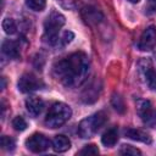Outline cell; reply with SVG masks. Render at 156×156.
Masks as SVG:
<instances>
[{
	"label": "cell",
	"mask_w": 156,
	"mask_h": 156,
	"mask_svg": "<svg viewBox=\"0 0 156 156\" xmlns=\"http://www.w3.org/2000/svg\"><path fill=\"white\" fill-rule=\"evenodd\" d=\"M12 127H13L16 130L22 132V130H24V129L27 128V122L23 119V117L17 116V117H15V118L12 119Z\"/></svg>",
	"instance_id": "cell-20"
},
{
	"label": "cell",
	"mask_w": 156,
	"mask_h": 156,
	"mask_svg": "<svg viewBox=\"0 0 156 156\" xmlns=\"http://www.w3.org/2000/svg\"><path fill=\"white\" fill-rule=\"evenodd\" d=\"M73 37H74V34L72 33V32H69V30H66L65 33H63V38H62V40H63V44H68L72 39H73Z\"/></svg>",
	"instance_id": "cell-24"
},
{
	"label": "cell",
	"mask_w": 156,
	"mask_h": 156,
	"mask_svg": "<svg viewBox=\"0 0 156 156\" xmlns=\"http://www.w3.org/2000/svg\"><path fill=\"white\" fill-rule=\"evenodd\" d=\"M71 147V141L65 135H56L52 139V149L56 152H65Z\"/></svg>",
	"instance_id": "cell-13"
},
{
	"label": "cell",
	"mask_w": 156,
	"mask_h": 156,
	"mask_svg": "<svg viewBox=\"0 0 156 156\" xmlns=\"http://www.w3.org/2000/svg\"><path fill=\"white\" fill-rule=\"evenodd\" d=\"M72 116V110L63 102H55L48 111L45 124L50 128H58L65 124Z\"/></svg>",
	"instance_id": "cell-2"
},
{
	"label": "cell",
	"mask_w": 156,
	"mask_h": 156,
	"mask_svg": "<svg viewBox=\"0 0 156 156\" xmlns=\"http://www.w3.org/2000/svg\"><path fill=\"white\" fill-rule=\"evenodd\" d=\"M117 140H118V130H117L116 127H112V128L107 129L101 136V143L107 147L113 146L117 143Z\"/></svg>",
	"instance_id": "cell-14"
},
{
	"label": "cell",
	"mask_w": 156,
	"mask_h": 156,
	"mask_svg": "<svg viewBox=\"0 0 156 156\" xmlns=\"http://www.w3.org/2000/svg\"><path fill=\"white\" fill-rule=\"evenodd\" d=\"M26 146L32 152L38 154V152H44L45 150H48V147L50 146V141L45 135L35 133L26 140Z\"/></svg>",
	"instance_id": "cell-6"
},
{
	"label": "cell",
	"mask_w": 156,
	"mask_h": 156,
	"mask_svg": "<svg viewBox=\"0 0 156 156\" xmlns=\"http://www.w3.org/2000/svg\"><path fill=\"white\" fill-rule=\"evenodd\" d=\"M111 102H112V106L115 107V110L116 111H118L119 113H123L124 112V102H123V99L118 95V94H113L112 95V100H111Z\"/></svg>",
	"instance_id": "cell-18"
},
{
	"label": "cell",
	"mask_w": 156,
	"mask_h": 156,
	"mask_svg": "<svg viewBox=\"0 0 156 156\" xmlns=\"http://www.w3.org/2000/svg\"><path fill=\"white\" fill-rule=\"evenodd\" d=\"M156 45V27L155 26H149L141 34L139 43H138V48L141 51H149L151 49H154V46Z\"/></svg>",
	"instance_id": "cell-9"
},
{
	"label": "cell",
	"mask_w": 156,
	"mask_h": 156,
	"mask_svg": "<svg viewBox=\"0 0 156 156\" xmlns=\"http://www.w3.org/2000/svg\"><path fill=\"white\" fill-rule=\"evenodd\" d=\"M136 110H138V113L141 117L143 122L146 126L152 127L156 124V110L152 108L149 100H138Z\"/></svg>",
	"instance_id": "cell-5"
},
{
	"label": "cell",
	"mask_w": 156,
	"mask_h": 156,
	"mask_svg": "<svg viewBox=\"0 0 156 156\" xmlns=\"http://www.w3.org/2000/svg\"><path fill=\"white\" fill-rule=\"evenodd\" d=\"M149 1V5L151 7H156V0H147Z\"/></svg>",
	"instance_id": "cell-26"
},
{
	"label": "cell",
	"mask_w": 156,
	"mask_h": 156,
	"mask_svg": "<svg viewBox=\"0 0 156 156\" xmlns=\"http://www.w3.org/2000/svg\"><path fill=\"white\" fill-rule=\"evenodd\" d=\"M26 4L33 11H41L46 5V0H26Z\"/></svg>",
	"instance_id": "cell-19"
},
{
	"label": "cell",
	"mask_w": 156,
	"mask_h": 156,
	"mask_svg": "<svg viewBox=\"0 0 156 156\" xmlns=\"http://www.w3.org/2000/svg\"><path fill=\"white\" fill-rule=\"evenodd\" d=\"M83 17L89 23H99L102 20V13L94 7H85L83 9Z\"/></svg>",
	"instance_id": "cell-15"
},
{
	"label": "cell",
	"mask_w": 156,
	"mask_h": 156,
	"mask_svg": "<svg viewBox=\"0 0 156 156\" xmlns=\"http://www.w3.org/2000/svg\"><path fill=\"white\" fill-rule=\"evenodd\" d=\"M99 90H100V88L98 87L96 82H94L88 89H85L83 91V94H82L83 101L84 102H93V101H95L98 99V96H99Z\"/></svg>",
	"instance_id": "cell-16"
},
{
	"label": "cell",
	"mask_w": 156,
	"mask_h": 156,
	"mask_svg": "<svg viewBox=\"0 0 156 156\" xmlns=\"http://www.w3.org/2000/svg\"><path fill=\"white\" fill-rule=\"evenodd\" d=\"M139 72L144 80L147 83V85L151 89H156V71L154 69L150 60L144 58L139 62Z\"/></svg>",
	"instance_id": "cell-7"
},
{
	"label": "cell",
	"mask_w": 156,
	"mask_h": 156,
	"mask_svg": "<svg viewBox=\"0 0 156 156\" xmlns=\"http://www.w3.org/2000/svg\"><path fill=\"white\" fill-rule=\"evenodd\" d=\"M88 71L89 60L84 52H74L54 66L55 77L66 87L79 85L88 76Z\"/></svg>",
	"instance_id": "cell-1"
},
{
	"label": "cell",
	"mask_w": 156,
	"mask_h": 156,
	"mask_svg": "<svg viewBox=\"0 0 156 156\" xmlns=\"http://www.w3.org/2000/svg\"><path fill=\"white\" fill-rule=\"evenodd\" d=\"M63 24L65 17L60 12L52 11L44 23V40L50 45H55L58 40V32Z\"/></svg>",
	"instance_id": "cell-4"
},
{
	"label": "cell",
	"mask_w": 156,
	"mask_h": 156,
	"mask_svg": "<svg viewBox=\"0 0 156 156\" xmlns=\"http://www.w3.org/2000/svg\"><path fill=\"white\" fill-rule=\"evenodd\" d=\"M119 154L122 155H140V150H138L136 147L132 146V145H122V147L119 149Z\"/></svg>",
	"instance_id": "cell-22"
},
{
	"label": "cell",
	"mask_w": 156,
	"mask_h": 156,
	"mask_svg": "<svg viewBox=\"0 0 156 156\" xmlns=\"http://www.w3.org/2000/svg\"><path fill=\"white\" fill-rule=\"evenodd\" d=\"M0 144H1V147L4 150H7V151H11L15 149V141L13 139H11L10 136H1V140H0Z\"/></svg>",
	"instance_id": "cell-21"
},
{
	"label": "cell",
	"mask_w": 156,
	"mask_h": 156,
	"mask_svg": "<svg viewBox=\"0 0 156 156\" xmlns=\"http://www.w3.org/2000/svg\"><path fill=\"white\" fill-rule=\"evenodd\" d=\"M124 134H126L127 138H129L132 140H135V141H141V143H145V144L151 143V136L146 132L140 130V129L128 128V129L124 130Z\"/></svg>",
	"instance_id": "cell-11"
},
{
	"label": "cell",
	"mask_w": 156,
	"mask_h": 156,
	"mask_svg": "<svg viewBox=\"0 0 156 156\" xmlns=\"http://www.w3.org/2000/svg\"><path fill=\"white\" fill-rule=\"evenodd\" d=\"M78 154L79 155H98L99 154V149L94 144H90V145H85Z\"/></svg>",
	"instance_id": "cell-23"
},
{
	"label": "cell",
	"mask_w": 156,
	"mask_h": 156,
	"mask_svg": "<svg viewBox=\"0 0 156 156\" xmlns=\"http://www.w3.org/2000/svg\"><path fill=\"white\" fill-rule=\"evenodd\" d=\"M2 29L5 30L6 34H13L17 30V26L16 22L12 18H5L2 21Z\"/></svg>",
	"instance_id": "cell-17"
},
{
	"label": "cell",
	"mask_w": 156,
	"mask_h": 156,
	"mask_svg": "<svg viewBox=\"0 0 156 156\" xmlns=\"http://www.w3.org/2000/svg\"><path fill=\"white\" fill-rule=\"evenodd\" d=\"M26 107L29 115H32L33 117H37L44 110V101L38 96H30L26 100Z\"/></svg>",
	"instance_id": "cell-10"
},
{
	"label": "cell",
	"mask_w": 156,
	"mask_h": 156,
	"mask_svg": "<svg viewBox=\"0 0 156 156\" xmlns=\"http://www.w3.org/2000/svg\"><path fill=\"white\" fill-rule=\"evenodd\" d=\"M62 7L66 9H72L73 7V0H56Z\"/></svg>",
	"instance_id": "cell-25"
},
{
	"label": "cell",
	"mask_w": 156,
	"mask_h": 156,
	"mask_svg": "<svg viewBox=\"0 0 156 156\" xmlns=\"http://www.w3.org/2000/svg\"><path fill=\"white\" fill-rule=\"evenodd\" d=\"M106 121H107V116L105 115V112H102V111L96 112V113L80 121V123L78 126V133L84 139L91 138L106 123Z\"/></svg>",
	"instance_id": "cell-3"
},
{
	"label": "cell",
	"mask_w": 156,
	"mask_h": 156,
	"mask_svg": "<svg viewBox=\"0 0 156 156\" xmlns=\"http://www.w3.org/2000/svg\"><path fill=\"white\" fill-rule=\"evenodd\" d=\"M1 49H2V52H4L7 57H10V58H17V57L20 56V46H18V44H17L16 41H13V40H10V39L5 40V41L2 43Z\"/></svg>",
	"instance_id": "cell-12"
},
{
	"label": "cell",
	"mask_w": 156,
	"mask_h": 156,
	"mask_svg": "<svg viewBox=\"0 0 156 156\" xmlns=\"http://www.w3.org/2000/svg\"><path fill=\"white\" fill-rule=\"evenodd\" d=\"M17 85H18V90L20 91H22V93H29V91H34L37 89H40V87L43 85V83L35 76H33L30 73H24V74L21 76Z\"/></svg>",
	"instance_id": "cell-8"
},
{
	"label": "cell",
	"mask_w": 156,
	"mask_h": 156,
	"mask_svg": "<svg viewBox=\"0 0 156 156\" xmlns=\"http://www.w3.org/2000/svg\"><path fill=\"white\" fill-rule=\"evenodd\" d=\"M5 88V78H1V89Z\"/></svg>",
	"instance_id": "cell-27"
},
{
	"label": "cell",
	"mask_w": 156,
	"mask_h": 156,
	"mask_svg": "<svg viewBox=\"0 0 156 156\" xmlns=\"http://www.w3.org/2000/svg\"><path fill=\"white\" fill-rule=\"evenodd\" d=\"M128 1H130V2H133V4H136V2H139L140 0H128Z\"/></svg>",
	"instance_id": "cell-28"
}]
</instances>
